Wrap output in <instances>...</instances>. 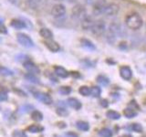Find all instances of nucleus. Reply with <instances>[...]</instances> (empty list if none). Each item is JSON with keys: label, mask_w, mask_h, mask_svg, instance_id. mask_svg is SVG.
Wrapping results in <instances>:
<instances>
[{"label": "nucleus", "mask_w": 146, "mask_h": 137, "mask_svg": "<svg viewBox=\"0 0 146 137\" xmlns=\"http://www.w3.org/2000/svg\"><path fill=\"white\" fill-rule=\"evenodd\" d=\"M106 0H96L92 5V14L94 16L103 15L104 8L107 5Z\"/></svg>", "instance_id": "7"}, {"label": "nucleus", "mask_w": 146, "mask_h": 137, "mask_svg": "<svg viewBox=\"0 0 146 137\" xmlns=\"http://www.w3.org/2000/svg\"><path fill=\"white\" fill-rule=\"evenodd\" d=\"M65 137H78V135L74 132H67L65 134Z\"/></svg>", "instance_id": "39"}, {"label": "nucleus", "mask_w": 146, "mask_h": 137, "mask_svg": "<svg viewBox=\"0 0 146 137\" xmlns=\"http://www.w3.org/2000/svg\"><path fill=\"white\" fill-rule=\"evenodd\" d=\"M131 129L133 130L134 132H143V126H141L140 123H133L132 126H131Z\"/></svg>", "instance_id": "33"}, {"label": "nucleus", "mask_w": 146, "mask_h": 137, "mask_svg": "<svg viewBox=\"0 0 146 137\" xmlns=\"http://www.w3.org/2000/svg\"><path fill=\"white\" fill-rule=\"evenodd\" d=\"M23 67H24L26 70L29 71V73H32V74H38L39 73V68L36 65L35 63H33L30 61H26L23 63Z\"/></svg>", "instance_id": "10"}, {"label": "nucleus", "mask_w": 146, "mask_h": 137, "mask_svg": "<svg viewBox=\"0 0 146 137\" xmlns=\"http://www.w3.org/2000/svg\"><path fill=\"white\" fill-rule=\"evenodd\" d=\"M81 43H82V45H83L85 48H88V49H94L92 43H91L90 41L87 40V39H82V40H81Z\"/></svg>", "instance_id": "34"}, {"label": "nucleus", "mask_w": 146, "mask_h": 137, "mask_svg": "<svg viewBox=\"0 0 146 137\" xmlns=\"http://www.w3.org/2000/svg\"><path fill=\"white\" fill-rule=\"evenodd\" d=\"M100 105H102V107L104 108H107L109 106V102L107 100H102V102H100Z\"/></svg>", "instance_id": "38"}, {"label": "nucleus", "mask_w": 146, "mask_h": 137, "mask_svg": "<svg viewBox=\"0 0 146 137\" xmlns=\"http://www.w3.org/2000/svg\"><path fill=\"white\" fill-rule=\"evenodd\" d=\"M34 97L38 100H39V102H42L45 104H51L52 103V98L47 93L35 92L34 93Z\"/></svg>", "instance_id": "11"}, {"label": "nucleus", "mask_w": 146, "mask_h": 137, "mask_svg": "<svg viewBox=\"0 0 146 137\" xmlns=\"http://www.w3.org/2000/svg\"><path fill=\"white\" fill-rule=\"evenodd\" d=\"M25 78L27 80L32 82V83H36V84L39 83V80L35 76V74H32V73H27V74L25 75Z\"/></svg>", "instance_id": "21"}, {"label": "nucleus", "mask_w": 146, "mask_h": 137, "mask_svg": "<svg viewBox=\"0 0 146 137\" xmlns=\"http://www.w3.org/2000/svg\"><path fill=\"white\" fill-rule=\"evenodd\" d=\"M125 24L129 29L139 30L143 26V19L140 14L136 12H131L125 17Z\"/></svg>", "instance_id": "1"}, {"label": "nucleus", "mask_w": 146, "mask_h": 137, "mask_svg": "<svg viewBox=\"0 0 146 137\" xmlns=\"http://www.w3.org/2000/svg\"><path fill=\"white\" fill-rule=\"evenodd\" d=\"M54 71H55V74H56L57 76L63 78V79H65V78H67L68 76V72L63 67H60V66L55 67L54 68Z\"/></svg>", "instance_id": "15"}, {"label": "nucleus", "mask_w": 146, "mask_h": 137, "mask_svg": "<svg viewBox=\"0 0 146 137\" xmlns=\"http://www.w3.org/2000/svg\"><path fill=\"white\" fill-rule=\"evenodd\" d=\"M99 134L102 137H111L112 132L110 129H107V128H103V129H102L99 132Z\"/></svg>", "instance_id": "25"}, {"label": "nucleus", "mask_w": 146, "mask_h": 137, "mask_svg": "<svg viewBox=\"0 0 146 137\" xmlns=\"http://www.w3.org/2000/svg\"><path fill=\"white\" fill-rule=\"evenodd\" d=\"M57 113L58 114V115H60V116H66L68 114V112L64 107H60V108L58 107L57 109Z\"/></svg>", "instance_id": "32"}, {"label": "nucleus", "mask_w": 146, "mask_h": 137, "mask_svg": "<svg viewBox=\"0 0 146 137\" xmlns=\"http://www.w3.org/2000/svg\"><path fill=\"white\" fill-rule=\"evenodd\" d=\"M41 0H27V4L29 6L32 8H36V7L38 6Z\"/></svg>", "instance_id": "31"}, {"label": "nucleus", "mask_w": 146, "mask_h": 137, "mask_svg": "<svg viewBox=\"0 0 146 137\" xmlns=\"http://www.w3.org/2000/svg\"><path fill=\"white\" fill-rule=\"evenodd\" d=\"M79 91H80V93L83 96H89L90 94V89L87 86H81Z\"/></svg>", "instance_id": "28"}, {"label": "nucleus", "mask_w": 146, "mask_h": 137, "mask_svg": "<svg viewBox=\"0 0 146 137\" xmlns=\"http://www.w3.org/2000/svg\"><path fill=\"white\" fill-rule=\"evenodd\" d=\"M120 12V6L116 3H107L104 8L103 15L107 17H115Z\"/></svg>", "instance_id": "5"}, {"label": "nucleus", "mask_w": 146, "mask_h": 137, "mask_svg": "<svg viewBox=\"0 0 146 137\" xmlns=\"http://www.w3.org/2000/svg\"><path fill=\"white\" fill-rule=\"evenodd\" d=\"M106 116L111 120H119L121 118V114L114 111H108L106 112Z\"/></svg>", "instance_id": "18"}, {"label": "nucleus", "mask_w": 146, "mask_h": 137, "mask_svg": "<svg viewBox=\"0 0 146 137\" xmlns=\"http://www.w3.org/2000/svg\"><path fill=\"white\" fill-rule=\"evenodd\" d=\"M59 93H61L63 95H68L71 92V88L70 87H68V86H63V87H60L58 90Z\"/></svg>", "instance_id": "29"}, {"label": "nucleus", "mask_w": 146, "mask_h": 137, "mask_svg": "<svg viewBox=\"0 0 146 137\" xmlns=\"http://www.w3.org/2000/svg\"><path fill=\"white\" fill-rule=\"evenodd\" d=\"M13 137H27L23 131H15L13 132Z\"/></svg>", "instance_id": "35"}, {"label": "nucleus", "mask_w": 146, "mask_h": 137, "mask_svg": "<svg viewBox=\"0 0 146 137\" xmlns=\"http://www.w3.org/2000/svg\"><path fill=\"white\" fill-rule=\"evenodd\" d=\"M0 75H2V76H12V75H14V72H13V70H9V68H7L6 67L0 66Z\"/></svg>", "instance_id": "23"}, {"label": "nucleus", "mask_w": 146, "mask_h": 137, "mask_svg": "<svg viewBox=\"0 0 146 137\" xmlns=\"http://www.w3.org/2000/svg\"><path fill=\"white\" fill-rule=\"evenodd\" d=\"M94 18L90 16V15H87L83 19L80 21V25H81V29L85 30V31H89V30H91L93 27V24H94Z\"/></svg>", "instance_id": "9"}, {"label": "nucleus", "mask_w": 146, "mask_h": 137, "mask_svg": "<svg viewBox=\"0 0 146 137\" xmlns=\"http://www.w3.org/2000/svg\"><path fill=\"white\" fill-rule=\"evenodd\" d=\"M121 32V26L119 23L117 22H111L107 27L106 33H105V36H106V40L109 43L113 44L116 41V39L118 35L120 34Z\"/></svg>", "instance_id": "2"}, {"label": "nucleus", "mask_w": 146, "mask_h": 137, "mask_svg": "<svg viewBox=\"0 0 146 137\" xmlns=\"http://www.w3.org/2000/svg\"><path fill=\"white\" fill-rule=\"evenodd\" d=\"M67 1H68V2H70V3H72V2H74L75 0H67Z\"/></svg>", "instance_id": "41"}, {"label": "nucleus", "mask_w": 146, "mask_h": 137, "mask_svg": "<svg viewBox=\"0 0 146 137\" xmlns=\"http://www.w3.org/2000/svg\"><path fill=\"white\" fill-rule=\"evenodd\" d=\"M68 104L70 105L71 108L75 109V110H80L81 108V106H82L81 102L78 99H76V98H70V99H68Z\"/></svg>", "instance_id": "17"}, {"label": "nucleus", "mask_w": 146, "mask_h": 137, "mask_svg": "<svg viewBox=\"0 0 146 137\" xmlns=\"http://www.w3.org/2000/svg\"><path fill=\"white\" fill-rule=\"evenodd\" d=\"M97 80H98V82L100 84H102V85H103V86H106V85H108L109 84V79L108 78H106L105 76H99L98 78H97Z\"/></svg>", "instance_id": "30"}, {"label": "nucleus", "mask_w": 146, "mask_h": 137, "mask_svg": "<svg viewBox=\"0 0 146 137\" xmlns=\"http://www.w3.org/2000/svg\"><path fill=\"white\" fill-rule=\"evenodd\" d=\"M145 33H146V24H145Z\"/></svg>", "instance_id": "43"}, {"label": "nucleus", "mask_w": 146, "mask_h": 137, "mask_svg": "<svg viewBox=\"0 0 146 137\" xmlns=\"http://www.w3.org/2000/svg\"><path fill=\"white\" fill-rule=\"evenodd\" d=\"M10 25L15 29H23L27 27L26 23L20 19H13L10 23Z\"/></svg>", "instance_id": "16"}, {"label": "nucleus", "mask_w": 146, "mask_h": 137, "mask_svg": "<svg viewBox=\"0 0 146 137\" xmlns=\"http://www.w3.org/2000/svg\"><path fill=\"white\" fill-rule=\"evenodd\" d=\"M17 41L19 42L23 47L25 48H33L34 47V41L31 39V38L25 33H18L17 35Z\"/></svg>", "instance_id": "8"}, {"label": "nucleus", "mask_w": 146, "mask_h": 137, "mask_svg": "<svg viewBox=\"0 0 146 137\" xmlns=\"http://www.w3.org/2000/svg\"><path fill=\"white\" fill-rule=\"evenodd\" d=\"M44 130V128L40 125L38 124H33V125H30L29 127H27V131L30 132H40Z\"/></svg>", "instance_id": "20"}, {"label": "nucleus", "mask_w": 146, "mask_h": 137, "mask_svg": "<svg viewBox=\"0 0 146 137\" xmlns=\"http://www.w3.org/2000/svg\"><path fill=\"white\" fill-rule=\"evenodd\" d=\"M66 11V7L63 4H56L52 7L50 14L55 18H61L65 16Z\"/></svg>", "instance_id": "6"}, {"label": "nucleus", "mask_w": 146, "mask_h": 137, "mask_svg": "<svg viewBox=\"0 0 146 137\" xmlns=\"http://www.w3.org/2000/svg\"><path fill=\"white\" fill-rule=\"evenodd\" d=\"M120 75L123 80H130L132 77V71L130 67L128 66H122L120 68Z\"/></svg>", "instance_id": "13"}, {"label": "nucleus", "mask_w": 146, "mask_h": 137, "mask_svg": "<svg viewBox=\"0 0 146 137\" xmlns=\"http://www.w3.org/2000/svg\"><path fill=\"white\" fill-rule=\"evenodd\" d=\"M100 93H102V90H100V88H99V87H97V86H94L90 89V94L95 98L100 97Z\"/></svg>", "instance_id": "24"}, {"label": "nucleus", "mask_w": 146, "mask_h": 137, "mask_svg": "<svg viewBox=\"0 0 146 137\" xmlns=\"http://www.w3.org/2000/svg\"><path fill=\"white\" fill-rule=\"evenodd\" d=\"M76 125H77V128H78V129L80 130V131H84V132H86V131H88V130L90 129V125L88 124V123L85 122H82V121L78 122Z\"/></svg>", "instance_id": "22"}, {"label": "nucleus", "mask_w": 146, "mask_h": 137, "mask_svg": "<svg viewBox=\"0 0 146 137\" xmlns=\"http://www.w3.org/2000/svg\"><path fill=\"white\" fill-rule=\"evenodd\" d=\"M7 100V92L6 90H0V102Z\"/></svg>", "instance_id": "36"}, {"label": "nucleus", "mask_w": 146, "mask_h": 137, "mask_svg": "<svg viewBox=\"0 0 146 137\" xmlns=\"http://www.w3.org/2000/svg\"><path fill=\"white\" fill-rule=\"evenodd\" d=\"M87 15V9L81 4L75 5L71 9V17L76 21H81Z\"/></svg>", "instance_id": "3"}, {"label": "nucleus", "mask_w": 146, "mask_h": 137, "mask_svg": "<svg viewBox=\"0 0 146 137\" xmlns=\"http://www.w3.org/2000/svg\"><path fill=\"white\" fill-rule=\"evenodd\" d=\"M7 29L6 26L3 23L0 22V34H7Z\"/></svg>", "instance_id": "37"}, {"label": "nucleus", "mask_w": 146, "mask_h": 137, "mask_svg": "<svg viewBox=\"0 0 146 137\" xmlns=\"http://www.w3.org/2000/svg\"><path fill=\"white\" fill-rule=\"evenodd\" d=\"M121 137H132V136L130 135V134H124V135H122V136H121Z\"/></svg>", "instance_id": "40"}, {"label": "nucleus", "mask_w": 146, "mask_h": 137, "mask_svg": "<svg viewBox=\"0 0 146 137\" xmlns=\"http://www.w3.org/2000/svg\"><path fill=\"white\" fill-rule=\"evenodd\" d=\"M39 35L45 39H53V33L51 30L47 29V27H42L39 29Z\"/></svg>", "instance_id": "14"}, {"label": "nucleus", "mask_w": 146, "mask_h": 137, "mask_svg": "<svg viewBox=\"0 0 146 137\" xmlns=\"http://www.w3.org/2000/svg\"><path fill=\"white\" fill-rule=\"evenodd\" d=\"M123 114H124V116L126 118L131 119V118H133V117H135L137 115V112L135 111H133L132 109L127 108V109L124 110V111H123Z\"/></svg>", "instance_id": "19"}, {"label": "nucleus", "mask_w": 146, "mask_h": 137, "mask_svg": "<svg viewBox=\"0 0 146 137\" xmlns=\"http://www.w3.org/2000/svg\"><path fill=\"white\" fill-rule=\"evenodd\" d=\"M31 117H32V119H33L34 121H36V122L42 121V119H43L42 113H41L40 112H38V111H34L31 114Z\"/></svg>", "instance_id": "26"}, {"label": "nucleus", "mask_w": 146, "mask_h": 137, "mask_svg": "<svg viewBox=\"0 0 146 137\" xmlns=\"http://www.w3.org/2000/svg\"><path fill=\"white\" fill-rule=\"evenodd\" d=\"M32 109H33V106H32V105H24V106H21L19 109H18V112L20 114L27 113V112H29Z\"/></svg>", "instance_id": "27"}, {"label": "nucleus", "mask_w": 146, "mask_h": 137, "mask_svg": "<svg viewBox=\"0 0 146 137\" xmlns=\"http://www.w3.org/2000/svg\"><path fill=\"white\" fill-rule=\"evenodd\" d=\"M56 1H63V0H56Z\"/></svg>", "instance_id": "42"}, {"label": "nucleus", "mask_w": 146, "mask_h": 137, "mask_svg": "<svg viewBox=\"0 0 146 137\" xmlns=\"http://www.w3.org/2000/svg\"><path fill=\"white\" fill-rule=\"evenodd\" d=\"M107 24L103 19H98V20H95L94 24L92 29H91V32L92 34L100 37V36H102L106 33V30H107Z\"/></svg>", "instance_id": "4"}, {"label": "nucleus", "mask_w": 146, "mask_h": 137, "mask_svg": "<svg viewBox=\"0 0 146 137\" xmlns=\"http://www.w3.org/2000/svg\"><path fill=\"white\" fill-rule=\"evenodd\" d=\"M44 44L51 52H58L60 50V46L53 39H46L44 41Z\"/></svg>", "instance_id": "12"}]
</instances>
